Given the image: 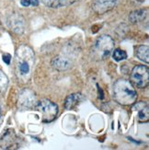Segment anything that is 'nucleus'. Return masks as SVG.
Returning <instances> with one entry per match:
<instances>
[{"label": "nucleus", "mask_w": 149, "mask_h": 150, "mask_svg": "<svg viewBox=\"0 0 149 150\" xmlns=\"http://www.w3.org/2000/svg\"><path fill=\"white\" fill-rule=\"evenodd\" d=\"M34 108L42 114V120L44 122H53L58 114V106L49 100L37 101Z\"/></svg>", "instance_id": "20e7f679"}, {"label": "nucleus", "mask_w": 149, "mask_h": 150, "mask_svg": "<svg viewBox=\"0 0 149 150\" xmlns=\"http://www.w3.org/2000/svg\"><path fill=\"white\" fill-rule=\"evenodd\" d=\"M112 52H113L112 57H113V59L115 61L120 62V61H122V60H125L127 58V54H126V52L124 51V50L117 48V49L113 50Z\"/></svg>", "instance_id": "f3484780"}, {"label": "nucleus", "mask_w": 149, "mask_h": 150, "mask_svg": "<svg viewBox=\"0 0 149 150\" xmlns=\"http://www.w3.org/2000/svg\"><path fill=\"white\" fill-rule=\"evenodd\" d=\"M41 1L49 8H62V6H67L74 3H76L78 0H41Z\"/></svg>", "instance_id": "f8f14e48"}, {"label": "nucleus", "mask_w": 149, "mask_h": 150, "mask_svg": "<svg viewBox=\"0 0 149 150\" xmlns=\"http://www.w3.org/2000/svg\"><path fill=\"white\" fill-rule=\"evenodd\" d=\"M17 140V136L13 130H8L1 138H0V146L2 148H10L14 146Z\"/></svg>", "instance_id": "9b49d317"}, {"label": "nucleus", "mask_w": 149, "mask_h": 150, "mask_svg": "<svg viewBox=\"0 0 149 150\" xmlns=\"http://www.w3.org/2000/svg\"><path fill=\"white\" fill-rule=\"evenodd\" d=\"M149 82V69L146 66L134 67L131 73V83L135 87L144 88L147 87Z\"/></svg>", "instance_id": "39448f33"}, {"label": "nucleus", "mask_w": 149, "mask_h": 150, "mask_svg": "<svg viewBox=\"0 0 149 150\" xmlns=\"http://www.w3.org/2000/svg\"><path fill=\"white\" fill-rule=\"evenodd\" d=\"M30 5L33 6H37L39 5V1L38 0H30Z\"/></svg>", "instance_id": "aec40b11"}, {"label": "nucleus", "mask_w": 149, "mask_h": 150, "mask_svg": "<svg viewBox=\"0 0 149 150\" xmlns=\"http://www.w3.org/2000/svg\"><path fill=\"white\" fill-rule=\"evenodd\" d=\"M8 86V78L2 70H0V95H3Z\"/></svg>", "instance_id": "dca6fc26"}, {"label": "nucleus", "mask_w": 149, "mask_h": 150, "mask_svg": "<svg viewBox=\"0 0 149 150\" xmlns=\"http://www.w3.org/2000/svg\"><path fill=\"white\" fill-rule=\"evenodd\" d=\"M0 116H1V108H0Z\"/></svg>", "instance_id": "412c9836"}, {"label": "nucleus", "mask_w": 149, "mask_h": 150, "mask_svg": "<svg viewBox=\"0 0 149 150\" xmlns=\"http://www.w3.org/2000/svg\"><path fill=\"white\" fill-rule=\"evenodd\" d=\"M114 50V41L109 35H102L96 41L93 54L96 58L100 60H104L112 54Z\"/></svg>", "instance_id": "7ed1b4c3"}, {"label": "nucleus", "mask_w": 149, "mask_h": 150, "mask_svg": "<svg viewBox=\"0 0 149 150\" xmlns=\"http://www.w3.org/2000/svg\"><path fill=\"white\" fill-rule=\"evenodd\" d=\"M37 103L35 93L30 89H23L18 94V105L19 109L30 110L33 109Z\"/></svg>", "instance_id": "423d86ee"}, {"label": "nucleus", "mask_w": 149, "mask_h": 150, "mask_svg": "<svg viewBox=\"0 0 149 150\" xmlns=\"http://www.w3.org/2000/svg\"><path fill=\"white\" fill-rule=\"evenodd\" d=\"M134 110L138 112V122H147L149 120V110L147 104L144 101H141L137 104H135L133 107Z\"/></svg>", "instance_id": "9d476101"}, {"label": "nucleus", "mask_w": 149, "mask_h": 150, "mask_svg": "<svg viewBox=\"0 0 149 150\" xmlns=\"http://www.w3.org/2000/svg\"><path fill=\"white\" fill-rule=\"evenodd\" d=\"M51 64H52V67L58 71H66L69 69L71 67V64H72L69 58L63 56V55L54 57V59L52 60Z\"/></svg>", "instance_id": "1a4fd4ad"}, {"label": "nucleus", "mask_w": 149, "mask_h": 150, "mask_svg": "<svg viewBox=\"0 0 149 150\" xmlns=\"http://www.w3.org/2000/svg\"><path fill=\"white\" fill-rule=\"evenodd\" d=\"M113 92L115 100L121 105H133L137 100V93L133 88V85L126 79H119L116 81Z\"/></svg>", "instance_id": "f03ea898"}, {"label": "nucleus", "mask_w": 149, "mask_h": 150, "mask_svg": "<svg viewBox=\"0 0 149 150\" xmlns=\"http://www.w3.org/2000/svg\"><path fill=\"white\" fill-rule=\"evenodd\" d=\"M3 61L6 64H10V61H11V55L9 54H3Z\"/></svg>", "instance_id": "a211bd4d"}, {"label": "nucleus", "mask_w": 149, "mask_h": 150, "mask_svg": "<svg viewBox=\"0 0 149 150\" xmlns=\"http://www.w3.org/2000/svg\"><path fill=\"white\" fill-rule=\"evenodd\" d=\"M8 26L13 32L20 35L26 29L25 18L18 13H13L8 18Z\"/></svg>", "instance_id": "0eeeda50"}, {"label": "nucleus", "mask_w": 149, "mask_h": 150, "mask_svg": "<svg viewBox=\"0 0 149 150\" xmlns=\"http://www.w3.org/2000/svg\"><path fill=\"white\" fill-rule=\"evenodd\" d=\"M81 100L82 95L80 93L70 94L66 97V100H64V108L66 110H72L81 101Z\"/></svg>", "instance_id": "ddd939ff"}, {"label": "nucleus", "mask_w": 149, "mask_h": 150, "mask_svg": "<svg viewBox=\"0 0 149 150\" xmlns=\"http://www.w3.org/2000/svg\"><path fill=\"white\" fill-rule=\"evenodd\" d=\"M20 4L23 6H29L30 5V0H20Z\"/></svg>", "instance_id": "6ab92c4d"}, {"label": "nucleus", "mask_w": 149, "mask_h": 150, "mask_svg": "<svg viewBox=\"0 0 149 150\" xmlns=\"http://www.w3.org/2000/svg\"><path fill=\"white\" fill-rule=\"evenodd\" d=\"M136 56L141 61L149 63V48L147 45H141L136 49Z\"/></svg>", "instance_id": "2eb2a0df"}, {"label": "nucleus", "mask_w": 149, "mask_h": 150, "mask_svg": "<svg viewBox=\"0 0 149 150\" xmlns=\"http://www.w3.org/2000/svg\"><path fill=\"white\" fill-rule=\"evenodd\" d=\"M35 63L34 52L26 44L20 45L16 51L15 69L18 79L22 83H27L32 75Z\"/></svg>", "instance_id": "f257e3e1"}, {"label": "nucleus", "mask_w": 149, "mask_h": 150, "mask_svg": "<svg viewBox=\"0 0 149 150\" xmlns=\"http://www.w3.org/2000/svg\"><path fill=\"white\" fill-rule=\"evenodd\" d=\"M147 16V10L145 9H137L133 11L129 15V21L132 23H137L139 21H144Z\"/></svg>", "instance_id": "4468645a"}, {"label": "nucleus", "mask_w": 149, "mask_h": 150, "mask_svg": "<svg viewBox=\"0 0 149 150\" xmlns=\"http://www.w3.org/2000/svg\"><path fill=\"white\" fill-rule=\"evenodd\" d=\"M117 2L118 0H93L91 6L94 12L102 15L113 9Z\"/></svg>", "instance_id": "6e6552de"}]
</instances>
